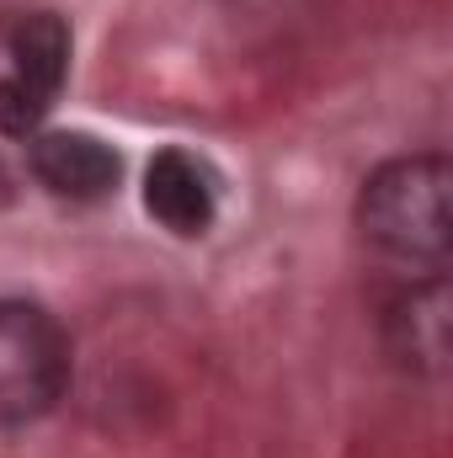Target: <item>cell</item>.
<instances>
[{
    "label": "cell",
    "mask_w": 453,
    "mask_h": 458,
    "mask_svg": "<svg viewBox=\"0 0 453 458\" xmlns=\"http://www.w3.org/2000/svg\"><path fill=\"white\" fill-rule=\"evenodd\" d=\"M384 346L411 373H443V362H449V283L438 272L389 299Z\"/></svg>",
    "instance_id": "obj_4"
},
{
    "label": "cell",
    "mask_w": 453,
    "mask_h": 458,
    "mask_svg": "<svg viewBox=\"0 0 453 458\" xmlns=\"http://www.w3.org/2000/svg\"><path fill=\"white\" fill-rule=\"evenodd\" d=\"M144 208L155 225L192 240L214 225V176L187 149H160L144 171Z\"/></svg>",
    "instance_id": "obj_6"
},
{
    "label": "cell",
    "mask_w": 453,
    "mask_h": 458,
    "mask_svg": "<svg viewBox=\"0 0 453 458\" xmlns=\"http://www.w3.org/2000/svg\"><path fill=\"white\" fill-rule=\"evenodd\" d=\"M363 240L406 267L443 272L453 250V171L443 155H400L357 192Z\"/></svg>",
    "instance_id": "obj_1"
},
{
    "label": "cell",
    "mask_w": 453,
    "mask_h": 458,
    "mask_svg": "<svg viewBox=\"0 0 453 458\" xmlns=\"http://www.w3.org/2000/svg\"><path fill=\"white\" fill-rule=\"evenodd\" d=\"M70 342L59 320L27 299H0V427H27L64 394Z\"/></svg>",
    "instance_id": "obj_2"
},
{
    "label": "cell",
    "mask_w": 453,
    "mask_h": 458,
    "mask_svg": "<svg viewBox=\"0 0 453 458\" xmlns=\"http://www.w3.org/2000/svg\"><path fill=\"white\" fill-rule=\"evenodd\" d=\"M235 11H272V5H288V0H229Z\"/></svg>",
    "instance_id": "obj_7"
},
{
    "label": "cell",
    "mask_w": 453,
    "mask_h": 458,
    "mask_svg": "<svg viewBox=\"0 0 453 458\" xmlns=\"http://www.w3.org/2000/svg\"><path fill=\"white\" fill-rule=\"evenodd\" d=\"M70 75V27L54 11L16 21L11 32V75L0 81V133L27 139L43 128L59 86Z\"/></svg>",
    "instance_id": "obj_3"
},
{
    "label": "cell",
    "mask_w": 453,
    "mask_h": 458,
    "mask_svg": "<svg viewBox=\"0 0 453 458\" xmlns=\"http://www.w3.org/2000/svg\"><path fill=\"white\" fill-rule=\"evenodd\" d=\"M32 176L54 192V198H75V203H97L107 198L123 176L113 144H102L97 133H75V128H59V133H38L32 139Z\"/></svg>",
    "instance_id": "obj_5"
}]
</instances>
